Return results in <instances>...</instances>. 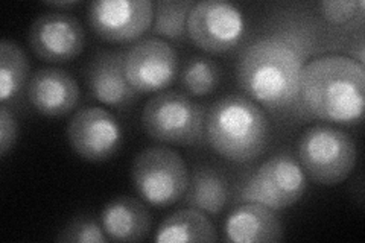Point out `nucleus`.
<instances>
[{
	"label": "nucleus",
	"instance_id": "f257e3e1",
	"mask_svg": "<svg viewBox=\"0 0 365 243\" xmlns=\"http://www.w3.org/2000/svg\"><path fill=\"white\" fill-rule=\"evenodd\" d=\"M303 55L280 37L250 44L237 61V84L245 95L267 110H300V75Z\"/></svg>",
	"mask_w": 365,
	"mask_h": 243
},
{
	"label": "nucleus",
	"instance_id": "f03ea898",
	"mask_svg": "<svg viewBox=\"0 0 365 243\" xmlns=\"http://www.w3.org/2000/svg\"><path fill=\"white\" fill-rule=\"evenodd\" d=\"M302 107L312 118L339 125L361 122L365 105L364 64L346 55H323L300 75Z\"/></svg>",
	"mask_w": 365,
	"mask_h": 243
},
{
	"label": "nucleus",
	"instance_id": "7ed1b4c3",
	"mask_svg": "<svg viewBox=\"0 0 365 243\" xmlns=\"http://www.w3.org/2000/svg\"><path fill=\"white\" fill-rule=\"evenodd\" d=\"M205 138L216 154L233 163H250L265 152L269 122L257 102L244 95H227L207 111Z\"/></svg>",
	"mask_w": 365,
	"mask_h": 243
},
{
	"label": "nucleus",
	"instance_id": "20e7f679",
	"mask_svg": "<svg viewBox=\"0 0 365 243\" xmlns=\"http://www.w3.org/2000/svg\"><path fill=\"white\" fill-rule=\"evenodd\" d=\"M207 110L178 90H165L148 99L142 111V126L154 140L168 145L197 146L205 138Z\"/></svg>",
	"mask_w": 365,
	"mask_h": 243
},
{
	"label": "nucleus",
	"instance_id": "39448f33",
	"mask_svg": "<svg viewBox=\"0 0 365 243\" xmlns=\"http://www.w3.org/2000/svg\"><path fill=\"white\" fill-rule=\"evenodd\" d=\"M299 163L312 181L322 186L344 182L356 166L358 150L353 138L326 123L304 130L299 145Z\"/></svg>",
	"mask_w": 365,
	"mask_h": 243
},
{
	"label": "nucleus",
	"instance_id": "423d86ee",
	"mask_svg": "<svg viewBox=\"0 0 365 243\" xmlns=\"http://www.w3.org/2000/svg\"><path fill=\"white\" fill-rule=\"evenodd\" d=\"M131 181L143 201L165 208L182 200L189 184V170L175 149L151 146L135 155Z\"/></svg>",
	"mask_w": 365,
	"mask_h": 243
},
{
	"label": "nucleus",
	"instance_id": "0eeeda50",
	"mask_svg": "<svg viewBox=\"0 0 365 243\" xmlns=\"http://www.w3.org/2000/svg\"><path fill=\"white\" fill-rule=\"evenodd\" d=\"M306 189V173L299 160L288 152H280L257 167L245 181L239 198L242 202H256L282 212L299 202Z\"/></svg>",
	"mask_w": 365,
	"mask_h": 243
},
{
	"label": "nucleus",
	"instance_id": "6e6552de",
	"mask_svg": "<svg viewBox=\"0 0 365 243\" xmlns=\"http://www.w3.org/2000/svg\"><path fill=\"white\" fill-rule=\"evenodd\" d=\"M245 19L241 9L222 0H202L187 17V38L207 53H225L241 43Z\"/></svg>",
	"mask_w": 365,
	"mask_h": 243
},
{
	"label": "nucleus",
	"instance_id": "1a4fd4ad",
	"mask_svg": "<svg viewBox=\"0 0 365 243\" xmlns=\"http://www.w3.org/2000/svg\"><path fill=\"white\" fill-rule=\"evenodd\" d=\"M178 53L170 43L148 37L125 51V73L139 93H160L178 75Z\"/></svg>",
	"mask_w": 365,
	"mask_h": 243
},
{
	"label": "nucleus",
	"instance_id": "9d476101",
	"mask_svg": "<svg viewBox=\"0 0 365 243\" xmlns=\"http://www.w3.org/2000/svg\"><path fill=\"white\" fill-rule=\"evenodd\" d=\"M151 0H96L88 8V23L108 43H135L151 29Z\"/></svg>",
	"mask_w": 365,
	"mask_h": 243
},
{
	"label": "nucleus",
	"instance_id": "9b49d317",
	"mask_svg": "<svg viewBox=\"0 0 365 243\" xmlns=\"http://www.w3.org/2000/svg\"><path fill=\"white\" fill-rule=\"evenodd\" d=\"M67 138L83 160L101 163L116 155L123 143V131L108 110L86 107L72 115L67 125Z\"/></svg>",
	"mask_w": 365,
	"mask_h": 243
},
{
	"label": "nucleus",
	"instance_id": "f8f14e48",
	"mask_svg": "<svg viewBox=\"0 0 365 243\" xmlns=\"http://www.w3.org/2000/svg\"><path fill=\"white\" fill-rule=\"evenodd\" d=\"M32 52L46 63H67L83 52L84 28L75 16L46 13L32 21L28 33Z\"/></svg>",
	"mask_w": 365,
	"mask_h": 243
},
{
	"label": "nucleus",
	"instance_id": "ddd939ff",
	"mask_svg": "<svg viewBox=\"0 0 365 243\" xmlns=\"http://www.w3.org/2000/svg\"><path fill=\"white\" fill-rule=\"evenodd\" d=\"M86 79L91 96L108 107L130 110L139 100L125 73V51L99 52L88 63Z\"/></svg>",
	"mask_w": 365,
	"mask_h": 243
},
{
	"label": "nucleus",
	"instance_id": "4468645a",
	"mask_svg": "<svg viewBox=\"0 0 365 243\" xmlns=\"http://www.w3.org/2000/svg\"><path fill=\"white\" fill-rule=\"evenodd\" d=\"M28 100L40 114L60 118L72 113L79 100L76 79L56 67L40 68L28 84Z\"/></svg>",
	"mask_w": 365,
	"mask_h": 243
},
{
	"label": "nucleus",
	"instance_id": "2eb2a0df",
	"mask_svg": "<svg viewBox=\"0 0 365 243\" xmlns=\"http://www.w3.org/2000/svg\"><path fill=\"white\" fill-rule=\"evenodd\" d=\"M225 239L236 243H277L283 240V225L271 208L242 202L227 217Z\"/></svg>",
	"mask_w": 365,
	"mask_h": 243
},
{
	"label": "nucleus",
	"instance_id": "dca6fc26",
	"mask_svg": "<svg viewBox=\"0 0 365 243\" xmlns=\"http://www.w3.org/2000/svg\"><path fill=\"white\" fill-rule=\"evenodd\" d=\"M106 234L114 242H142L153 227L148 207L133 196H120L110 201L101 213Z\"/></svg>",
	"mask_w": 365,
	"mask_h": 243
},
{
	"label": "nucleus",
	"instance_id": "f3484780",
	"mask_svg": "<svg viewBox=\"0 0 365 243\" xmlns=\"http://www.w3.org/2000/svg\"><path fill=\"white\" fill-rule=\"evenodd\" d=\"M185 202L205 214H220L230 198V184L225 173L210 165L193 167L189 175V184Z\"/></svg>",
	"mask_w": 365,
	"mask_h": 243
},
{
	"label": "nucleus",
	"instance_id": "a211bd4d",
	"mask_svg": "<svg viewBox=\"0 0 365 243\" xmlns=\"http://www.w3.org/2000/svg\"><path fill=\"white\" fill-rule=\"evenodd\" d=\"M218 233L207 214L197 208H181L170 213L155 231L154 242L160 243H210Z\"/></svg>",
	"mask_w": 365,
	"mask_h": 243
},
{
	"label": "nucleus",
	"instance_id": "6ab92c4d",
	"mask_svg": "<svg viewBox=\"0 0 365 243\" xmlns=\"http://www.w3.org/2000/svg\"><path fill=\"white\" fill-rule=\"evenodd\" d=\"M195 2L192 0H158L154 4L153 36L165 41L185 43L187 38V17Z\"/></svg>",
	"mask_w": 365,
	"mask_h": 243
},
{
	"label": "nucleus",
	"instance_id": "aec40b11",
	"mask_svg": "<svg viewBox=\"0 0 365 243\" xmlns=\"http://www.w3.org/2000/svg\"><path fill=\"white\" fill-rule=\"evenodd\" d=\"M29 75V60L20 46L11 40L0 43V100L14 99Z\"/></svg>",
	"mask_w": 365,
	"mask_h": 243
},
{
	"label": "nucleus",
	"instance_id": "412c9836",
	"mask_svg": "<svg viewBox=\"0 0 365 243\" xmlns=\"http://www.w3.org/2000/svg\"><path fill=\"white\" fill-rule=\"evenodd\" d=\"M222 71L209 56L195 55L189 58L181 72V87L193 98L207 96L218 88Z\"/></svg>",
	"mask_w": 365,
	"mask_h": 243
},
{
	"label": "nucleus",
	"instance_id": "4be33fe9",
	"mask_svg": "<svg viewBox=\"0 0 365 243\" xmlns=\"http://www.w3.org/2000/svg\"><path fill=\"white\" fill-rule=\"evenodd\" d=\"M110 237L95 216L81 214L73 217L55 237L61 243H107Z\"/></svg>",
	"mask_w": 365,
	"mask_h": 243
},
{
	"label": "nucleus",
	"instance_id": "5701e85b",
	"mask_svg": "<svg viewBox=\"0 0 365 243\" xmlns=\"http://www.w3.org/2000/svg\"><path fill=\"white\" fill-rule=\"evenodd\" d=\"M365 4L362 0H324L319 4V13L326 21L332 25H344L356 17L364 9Z\"/></svg>",
	"mask_w": 365,
	"mask_h": 243
},
{
	"label": "nucleus",
	"instance_id": "b1692460",
	"mask_svg": "<svg viewBox=\"0 0 365 243\" xmlns=\"http://www.w3.org/2000/svg\"><path fill=\"white\" fill-rule=\"evenodd\" d=\"M19 137V123L14 114L2 103L0 108V157H6L11 149L14 148Z\"/></svg>",
	"mask_w": 365,
	"mask_h": 243
},
{
	"label": "nucleus",
	"instance_id": "393cba45",
	"mask_svg": "<svg viewBox=\"0 0 365 243\" xmlns=\"http://www.w3.org/2000/svg\"><path fill=\"white\" fill-rule=\"evenodd\" d=\"M79 4H81V2H79V0H68V2H46V5H49L52 8H60V9H63V8H73V6L79 5Z\"/></svg>",
	"mask_w": 365,
	"mask_h": 243
}]
</instances>
